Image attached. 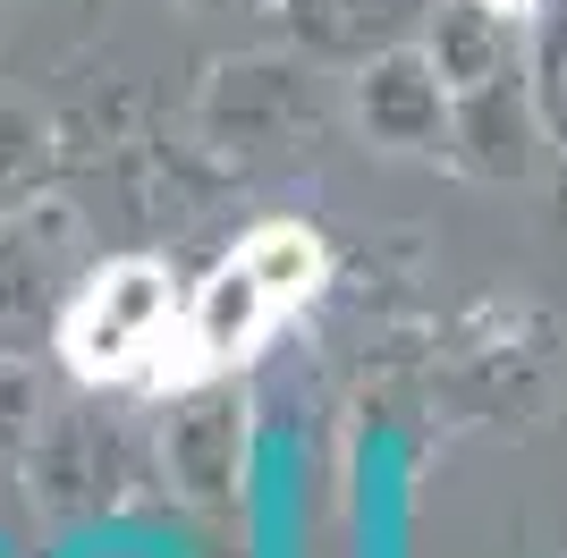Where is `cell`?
<instances>
[{
	"mask_svg": "<svg viewBox=\"0 0 567 558\" xmlns=\"http://www.w3.org/2000/svg\"><path fill=\"white\" fill-rule=\"evenodd\" d=\"M178 313H187V304H178V288H169L162 262H111V271L69 304V322H60L69 372H85V381H136V372H162Z\"/></svg>",
	"mask_w": 567,
	"mask_h": 558,
	"instance_id": "cell-2",
	"label": "cell"
},
{
	"mask_svg": "<svg viewBox=\"0 0 567 558\" xmlns=\"http://www.w3.org/2000/svg\"><path fill=\"white\" fill-rule=\"evenodd\" d=\"M322 288V237L306 220H262V229L237 237V255H220L213 271L195 279L187 313L169 330L162 381H204V372L237 364L262 330L280 322L288 304H306Z\"/></svg>",
	"mask_w": 567,
	"mask_h": 558,
	"instance_id": "cell-1",
	"label": "cell"
}]
</instances>
